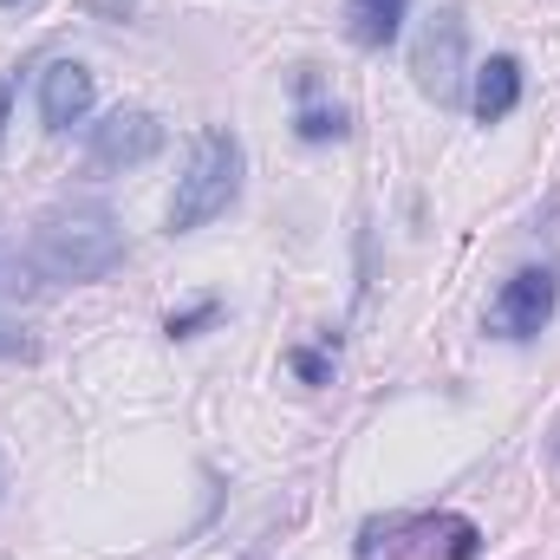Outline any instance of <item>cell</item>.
<instances>
[{
	"label": "cell",
	"mask_w": 560,
	"mask_h": 560,
	"mask_svg": "<svg viewBox=\"0 0 560 560\" xmlns=\"http://www.w3.org/2000/svg\"><path fill=\"white\" fill-rule=\"evenodd\" d=\"M156 150H163V125H156V112H143V105H118L105 125H92V143H85L92 170H138Z\"/></svg>",
	"instance_id": "5b68a950"
},
{
	"label": "cell",
	"mask_w": 560,
	"mask_h": 560,
	"mask_svg": "<svg viewBox=\"0 0 560 560\" xmlns=\"http://www.w3.org/2000/svg\"><path fill=\"white\" fill-rule=\"evenodd\" d=\"M92 98H98V85H92V72L79 59H52L39 72V125L46 131H72L92 112Z\"/></svg>",
	"instance_id": "8992f818"
},
{
	"label": "cell",
	"mask_w": 560,
	"mask_h": 560,
	"mask_svg": "<svg viewBox=\"0 0 560 560\" xmlns=\"http://www.w3.org/2000/svg\"><path fill=\"white\" fill-rule=\"evenodd\" d=\"M215 319H222V300H196V306L170 313V319H163V332H170V339H196V332H202V326H215Z\"/></svg>",
	"instance_id": "30bf717a"
},
{
	"label": "cell",
	"mask_w": 560,
	"mask_h": 560,
	"mask_svg": "<svg viewBox=\"0 0 560 560\" xmlns=\"http://www.w3.org/2000/svg\"><path fill=\"white\" fill-rule=\"evenodd\" d=\"M405 13H411V0H346V33H352V46L385 52L398 39Z\"/></svg>",
	"instance_id": "ba28073f"
},
{
	"label": "cell",
	"mask_w": 560,
	"mask_h": 560,
	"mask_svg": "<svg viewBox=\"0 0 560 560\" xmlns=\"http://www.w3.org/2000/svg\"><path fill=\"white\" fill-rule=\"evenodd\" d=\"M515 105H522V59H515V52H495V59L476 72L469 112H476V125H502Z\"/></svg>",
	"instance_id": "52a82bcc"
},
{
	"label": "cell",
	"mask_w": 560,
	"mask_h": 560,
	"mask_svg": "<svg viewBox=\"0 0 560 560\" xmlns=\"http://www.w3.org/2000/svg\"><path fill=\"white\" fill-rule=\"evenodd\" d=\"M13 92H20V79H0V143H7V118H13Z\"/></svg>",
	"instance_id": "5bb4252c"
},
{
	"label": "cell",
	"mask_w": 560,
	"mask_h": 560,
	"mask_svg": "<svg viewBox=\"0 0 560 560\" xmlns=\"http://www.w3.org/2000/svg\"><path fill=\"white\" fill-rule=\"evenodd\" d=\"M287 365H293L306 385H332V359H326V352H313V346H293V352H287Z\"/></svg>",
	"instance_id": "8fae6325"
},
{
	"label": "cell",
	"mask_w": 560,
	"mask_h": 560,
	"mask_svg": "<svg viewBox=\"0 0 560 560\" xmlns=\"http://www.w3.org/2000/svg\"><path fill=\"white\" fill-rule=\"evenodd\" d=\"M125 261V229L105 209H52L33 229V268L46 280H105Z\"/></svg>",
	"instance_id": "6da1fadb"
},
{
	"label": "cell",
	"mask_w": 560,
	"mask_h": 560,
	"mask_svg": "<svg viewBox=\"0 0 560 560\" xmlns=\"http://www.w3.org/2000/svg\"><path fill=\"white\" fill-rule=\"evenodd\" d=\"M306 98V92H300ZM293 138L300 143H339V138H352V118H346V105H300L293 112Z\"/></svg>",
	"instance_id": "9c48e42d"
},
{
	"label": "cell",
	"mask_w": 560,
	"mask_h": 560,
	"mask_svg": "<svg viewBox=\"0 0 560 560\" xmlns=\"http://www.w3.org/2000/svg\"><path fill=\"white\" fill-rule=\"evenodd\" d=\"M560 306V280L555 268H522V275L502 280V293L489 300V332L495 339H535V332H548V319H555Z\"/></svg>",
	"instance_id": "277c9868"
},
{
	"label": "cell",
	"mask_w": 560,
	"mask_h": 560,
	"mask_svg": "<svg viewBox=\"0 0 560 560\" xmlns=\"http://www.w3.org/2000/svg\"><path fill=\"white\" fill-rule=\"evenodd\" d=\"M555 456H560V450H555Z\"/></svg>",
	"instance_id": "2e32d148"
},
{
	"label": "cell",
	"mask_w": 560,
	"mask_h": 560,
	"mask_svg": "<svg viewBox=\"0 0 560 560\" xmlns=\"http://www.w3.org/2000/svg\"><path fill=\"white\" fill-rule=\"evenodd\" d=\"M411 79L430 105H463V79H469V26L456 7H436L411 39Z\"/></svg>",
	"instance_id": "3957f363"
},
{
	"label": "cell",
	"mask_w": 560,
	"mask_h": 560,
	"mask_svg": "<svg viewBox=\"0 0 560 560\" xmlns=\"http://www.w3.org/2000/svg\"><path fill=\"white\" fill-rule=\"evenodd\" d=\"M0 7H20V0H0Z\"/></svg>",
	"instance_id": "9a60e30c"
},
{
	"label": "cell",
	"mask_w": 560,
	"mask_h": 560,
	"mask_svg": "<svg viewBox=\"0 0 560 560\" xmlns=\"http://www.w3.org/2000/svg\"><path fill=\"white\" fill-rule=\"evenodd\" d=\"M242 196V138L209 125L196 131V150H189V170L176 176V196H170V235H189L215 215H229Z\"/></svg>",
	"instance_id": "7a4b0ae2"
},
{
	"label": "cell",
	"mask_w": 560,
	"mask_h": 560,
	"mask_svg": "<svg viewBox=\"0 0 560 560\" xmlns=\"http://www.w3.org/2000/svg\"><path fill=\"white\" fill-rule=\"evenodd\" d=\"M450 560H476L482 555V535H476V522H450V548H443Z\"/></svg>",
	"instance_id": "7c38bea8"
},
{
	"label": "cell",
	"mask_w": 560,
	"mask_h": 560,
	"mask_svg": "<svg viewBox=\"0 0 560 560\" xmlns=\"http://www.w3.org/2000/svg\"><path fill=\"white\" fill-rule=\"evenodd\" d=\"M0 359H33V339L20 326H7V319H0Z\"/></svg>",
	"instance_id": "4fadbf2b"
}]
</instances>
